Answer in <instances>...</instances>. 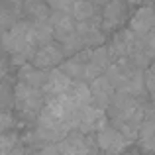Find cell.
Wrapping results in <instances>:
<instances>
[{"mask_svg": "<svg viewBox=\"0 0 155 155\" xmlns=\"http://www.w3.org/2000/svg\"><path fill=\"white\" fill-rule=\"evenodd\" d=\"M2 47L12 55L16 65H26L38 49V39L34 31V22H18L0 35Z\"/></svg>", "mask_w": 155, "mask_h": 155, "instance_id": "1", "label": "cell"}, {"mask_svg": "<svg viewBox=\"0 0 155 155\" xmlns=\"http://www.w3.org/2000/svg\"><path fill=\"white\" fill-rule=\"evenodd\" d=\"M14 104L16 110L24 118L34 120V118H39V114H41L43 104H45V94L41 88H34L24 83H18L14 88Z\"/></svg>", "mask_w": 155, "mask_h": 155, "instance_id": "2", "label": "cell"}, {"mask_svg": "<svg viewBox=\"0 0 155 155\" xmlns=\"http://www.w3.org/2000/svg\"><path fill=\"white\" fill-rule=\"evenodd\" d=\"M141 47L140 38L130 30H122L116 31V35L112 38L108 45V53L112 57V61H122V59H130L137 49Z\"/></svg>", "mask_w": 155, "mask_h": 155, "instance_id": "3", "label": "cell"}, {"mask_svg": "<svg viewBox=\"0 0 155 155\" xmlns=\"http://www.w3.org/2000/svg\"><path fill=\"white\" fill-rule=\"evenodd\" d=\"M130 143H132V141H130L118 128H114V126H110V124L102 126V128L96 132V145H98V149H102V151L108 153V155H120Z\"/></svg>", "mask_w": 155, "mask_h": 155, "instance_id": "4", "label": "cell"}, {"mask_svg": "<svg viewBox=\"0 0 155 155\" xmlns=\"http://www.w3.org/2000/svg\"><path fill=\"white\" fill-rule=\"evenodd\" d=\"M128 18V2L126 0H108L100 16L102 31H120L122 24Z\"/></svg>", "mask_w": 155, "mask_h": 155, "instance_id": "5", "label": "cell"}, {"mask_svg": "<svg viewBox=\"0 0 155 155\" xmlns=\"http://www.w3.org/2000/svg\"><path fill=\"white\" fill-rule=\"evenodd\" d=\"M65 59V53H63V47L55 41H49V43H43L39 45L38 49L34 51L31 55V65L35 69H43V71H49V69L61 65Z\"/></svg>", "mask_w": 155, "mask_h": 155, "instance_id": "6", "label": "cell"}, {"mask_svg": "<svg viewBox=\"0 0 155 155\" xmlns=\"http://www.w3.org/2000/svg\"><path fill=\"white\" fill-rule=\"evenodd\" d=\"M102 126H106V112L96 106L88 104L84 108L79 110V116H77V130L81 134H91V132H98Z\"/></svg>", "mask_w": 155, "mask_h": 155, "instance_id": "7", "label": "cell"}, {"mask_svg": "<svg viewBox=\"0 0 155 155\" xmlns=\"http://www.w3.org/2000/svg\"><path fill=\"white\" fill-rule=\"evenodd\" d=\"M110 65H112V57L108 53V47L91 49V57H88L87 69H84V83H92L94 79L102 77Z\"/></svg>", "mask_w": 155, "mask_h": 155, "instance_id": "8", "label": "cell"}, {"mask_svg": "<svg viewBox=\"0 0 155 155\" xmlns=\"http://www.w3.org/2000/svg\"><path fill=\"white\" fill-rule=\"evenodd\" d=\"M77 35H79V39H81L84 49L102 45L104 39H106L102 28H100V18H92V20H88V22L77 24Z\"/></svg>", "mask_w": 155, "mask_h": 155, "instance_id": "9", "label": "cell"}, {"mask_svg": "<svg viewBox=\"0 0 155 155\" xmlns=\"http://www.w3.org/2000/svg\"><path fill=\"white\" fill-rule=\"evenodd\" d=\"M55 149L61 155H91V143L81 132H71L55 143Z\"/></svg>", "mask_w": 155, "mask_h": 155, "instance_id": "10", "label": "cell"}, {"mask_svg": "<svg viewBox=\"0 0 155 155\" xmlns=\"http://www.w3.org/2000/svg\"><path fill=\"white\" fill-rule=\"evenodd\" d=\"M153 28H155V10L149 8V6L137 8V12L132 16V20H130V31H134L137 38L145 39V35H147Z\"/></svg>", "mask_w": 155, "mask_h": 155, "instance_id": "11", "label": "cell"}, {"mask_svg": "<svg viewBox=\"0 0 155 155\" xmlns=\"http://www.w3.org/2000/svg\"><path fill=\"white\" fill-rule=\"evenodd\" d=\"M88 88H91V100L96 104V108H100V110L108 108L110 102H112L114 92H116V88L108 83V79H106L104 75L98 77V79H94L91 83Z\"/></svg>", "mask_w": 155, "mask_h": 155, "instance_id": "12", "label": "cell"}, {"mask_svg": "<svg viewBox=\"0 0 155 155\" xmlns=\"http://www.w3.org/2000/svg\"><path fill=\"white\" fill-rule=\"evenodd\" d=\"M71 84H73V81L65 73H61L59 69H53V71H49L47 83L43 87V94H45V98L47 96H63Z\"/></svg>", "mask_w": 155, "mask_h": 155, "instance_id": "13", "label": "cell"}, {"mask_svg": "<svg viewBox=\"0 0 155 155\" xmlns=\"http://www.w3.org/2000/svg\"><path fill=\"white\" fill-rule=\"evenodd\" d=\"M49 71H43V69H35L34 65H22L20 67V83L28 84V87L34 88H41L45 87Z\"/></svg>", "mask_w": 155, "mask_h": 155, "instance_id": "14", "label": "cell"}, {"mask_svg": "<svg viewBox=\"0 0 155 155\" xmlns=\"http://www.w3.org/2000/svg\"><path fill=\"white\" fill-rule=\"evenodd\" d=\"M94 12H96V8L91 0H75L69 14H71V18L77 24H83V22H88V20L94 18Z\"/></svg>", "mask_w": 155, "mask_h": 155, "instance_id": "15", "label": "cell"}, {"mask_svg": "<svg viewBox=\"0 0 155 155\" xmlns=\"http://www.w3.org/2000/svg\"><path fill=\"white\" fill-rule=\"evenodd\" d=\"M22 10L28 16H34V22L49 18V6L45 4V0H22Z\"/></svg>", "mask_w": 155, "mask_h": 155, "instance_id": "16", "label": "cell"}, {"mask_svg": "<svg viewBox=\"0 0 155 155\" xmlns=\"http://www.w3.org/2000/svg\"><path fill=\"white\" fill-rule=\"evenodd\" d=\"M16 147H18V136L0 134V155H10Z\"/></svg>", "mask_w": 155, "mask_h": 155, "instance_id": "17", "label": "cell"}, {"mask_svg": "<svg viewBox=\"0 0 155 155\" xmlns=\"http://www.w3.org/2000/svg\"><path fill=\"white\" fill-rule=\"evenodd\" d=\"M143 83H145V91L151 94V98L155 100V63H151L143 73Z\"/></svg>", "mask_w": 155, "mask_h": 155, "instance_id": "18", "label": "cell"}, {"mask_svg": "<svg viewBox=\"0 0 155 155\" xmlns=\"http://www.w3.org/2000/svg\"><path fill=\"white\" fill-rule=\"evenodd\" d=\"M75 0H45V4L53 12H69Z\"/></svg>", "mask_w": 155, "mask_h": 155, "instance_id": "19", "label": "cell"}, {"mask_svg": "<svg viewBox=\"0 0 155 155\" xmlns=\"http://www.w3.org/2000/svg\"><path fill=\"white\" fill-rule=\"evenodd\" d=\"M14 128V116L12 112H6L2 110L0 112V134H8V130Z\"/></svg>", "mask_w": 155, "mask_h": 155, "instance_id": "20", "label": "cell"}, {"mask_svg": "<svg viewBox=\"0 0 155 155\" xmlns=\"http://www.w3.org/2000/svg\"><path fill=\"white\" fill-rule=\"evenodd\" d=\"M10 102H12V94H10V91H8L6 87H2V84H0V108L8 106Z\"/></svg>", "mask_w": 155, "mask_h": 155, "instance_id": "21", "label": "cell"}, {"mask_svg": "<svg viewBox=\"0 0 155 155\" xmlns=\"http://www.w3.org/2000/svg\"><path fill=\"white\" fill-rule=\"evenodd\" d=\"M39 155H61V153L55 149V145H45V147L41 149V153H39Z\"/></svg>", "mask_w": 155, "mask_h": 155, "instance_id": "22", "label": "cell"}, {"mask_svg": "<svg viewBox=\"0 0 155 155\" xmlns=\"http://www.w3.org/2000/svg\"><path fill=\"white\" fill-rule=\"evenodd\" d=\"M4 75H6V63L0 59V77H4Z\"/></svg>", "mask_w": 155, "mask_h": 155, "instance_id": "23", "label": "cell"}, {"mask_svg": "<svg viewBox=\"0 0 155 155\" xmlns=\"http://www.w3.org/2000/svg\"><path fill=\"white\" fill-rule=\"evenodd\" d=\"M10 155H26V151H24L22 147H16V149H14V151H12Z\"/></svg>", "mask_w": 155, "mask_h": 155, "instance_id": "24", "label": "cell"}, {"mask_svg": "<svg viewBox=\"0 0 155 155\" xmlns=\"http://www.w3.org/2000/svg\"><path fill=\"white\" fill-rule=\"evenodd\" d=\"M126 2H130V4H140V2H143V0H126Z\"/></svg>", "mask_w": 155, "mask_h": 155, "instance_id": "25", "label": "cell"}]
</instances>
